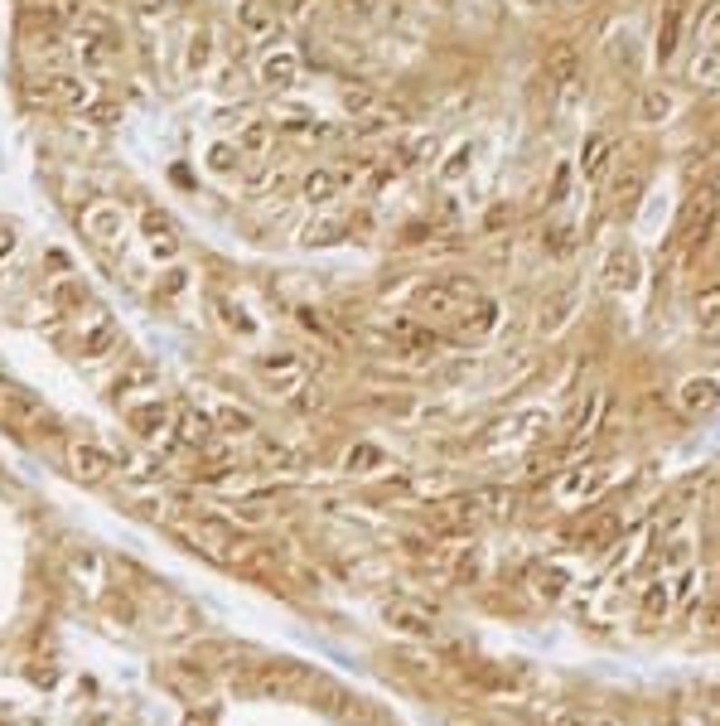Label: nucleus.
<instances>
[{"label":"nucleus","instance_id":"nucleus-1","mask_svg":"<svg viewBox=\"0 0 720 726\" xmlns=\"http://www.w3.org/2000/svg\"><path fill=\"white\" fill-rule=\"evenodd\" d=\"M610 480H614L610 465H571V470L556 480V499H561L566 509L590 504V499H600L604 490H610Z\"/></svg>","mask_w":720,"mask_h":726},{"label":"nucleus","instance_id":"nucleus-2","mask_svg":"<svg viewBox=\"0 0 720 726\" xmlns=\"http://www.w3.org/2000/svg\"><path fill=\"white\" fill-rule=\"evenodd\" d=\"M715 214H720V199H715V189H696V199L687 204V214H682V243H687V253H696V247L711 243V233H715Z\"/></svg>","mask_w":720,"mask_h":726},{"label":"nucleus","instance_id":"nucleus-3","mask_svg":"<svg viewBox=\"0 0 720 726\" xmlns=\"http://www.w3.org/2000/svg\"><path fill=\"white\" fill-rule=\"evenodd\" d=\"M82 233H88L97 247H107V253H121V243H126V214H121L117 204H88V208H82Z\"/></svg>","mask_w":720,"mask_h":726},{"label":"nucleus","instance_id":"nucleus-4","mask_svg":"<svg viewBox=\"0 0 720 726\" xmlns=\"http://www.w3.org/2000/svg\"><path fill=\"white\" fill-rule=\"evenodd\" d=\"M257 378L276 393H295V387H305V358L290 354V349H271V354L257 358Z\"/></svg>","mask_w":720,"mask_h":726},{"label":"nucleus","instance_id":"nucleus-5","mask_svg":"<svg viewBox=\"0 0 720 726\" xmlns=\"http://www.w3.org/2000/svg\"><path fill=\"white\" fill-rule=\"evenodd\" d=\"M639 282H643L639 253H633V247H614V253L604 257V291H610V296H629Z\"/></svg>","mask_w":720,"mask_h":726},{"label":"nucleus","instance_id":"nucleus-6","mask_svg":"<svg viewBox=\"0 0 720 726\" xmlns=\"http://www.w3.org/2000/svg\"><path fill=\"white\" fill-rule=\"evenodd\" d=\"M68 465H73L78 480H107L111 470H117V455L102 451V445H92V441H68Z\"/></svg>","mask_w":720,"mask_h":726},{"label":"nucleus","instance_id":"nucleus-7","mask_svg":"<svg viewBox=\"0 0 720 726\" xmlns=\"http://www.w3.org/2000/svg\"><path fill=\"white\" fill-rule=\"evenodd\" d=\"M300 78V53L295 49H266L261 63H257V82L261 88H290V82Z\"/></svg>","mask_w":720,"mask_h":726},{"label":"nucleus","instance_id":"nucleus-8","mask_svg":"<svg viewBox=\"0 0 720 726\" xmlns=\"http://www.w3.org/2000/svg\"><path fill=\"white\" fill-rule=\"evenodd\" d=\"M383 616H387V625H392L397 635H412V639H431V635H435L431 610H426V606H412V600H392Z\"/></svg>","mask_w":720,"mask_h":726},{"label":"nucleus","instance_id":"nucleus-9","mask_svg":"<svg viewBox=\"0 0 720 726\" xmlns=\"http://www.w3.org/2000/svg\"><path fill=\"white\" fill-rule=\"evenodd\" d=\"M49 92H53V102H59L63 111H88L97 102V88L88 78H73V73H53L49 78Z\"/></svg>","mask_w":720,"mask_h":726},{"label":"nucleus","instance_id":"nucleus-10","mask_svg":"<svg viewBox=\"0 0 720 726\" xmlns=\"http://www.w3.org/2000/svg\"><path fill=\"white\" fill-rule=\"evenodd\" d=\"M677 402H682L687 416H706V412L720 407V383L715 378H687L677 387Z\"/></svg>","mask_w":720,"mask_h":726},{"label":"nucleus","instance_id":"nucleus-11","mask_svg":"<svg viewBox=\"0 0 720 726\" xmlns=\"http://www.w3.org/2000/svg\"><path fill=\"white\" fill-rule=\"evenodd\" d=\"M237 30L247 39H271L276 34V10L266 0H237Z\"/></svg>","mask_w":720,"mask_h":726},{"label":"nucleus","instance_id":"nucleus-12","mask_svg":"<svg viewBox=\"0 0 720 726\" xmlns=\"http://www.w3.org/2000/svg\"><path fill=\"white\" fill-rule=\"evenodd\" d=\"M682 20H687V0H668L658 20V63H668L677 44H682Z\"/></svg>","mask_w":720,"mask_h":726},{"label":"nucleus","instance_id":"nucleus-13","mask_svg":"<svg viewBox=\"0 0 720 726\" xmlns=\"http://www.w3.org/2000/svg\"><path fill=\"white\" fill-rule=\"evenodd\" d=\"M604 393H585L581 402L571 407V416H566V436L571 441H585V436H595V426L604 422Z\"/></svg>","mask_w":720,"mask_h":726},{"label":"nucleus","instance_id":"nucleus-14","mask_svg":"<svg viewBox=\"0 0 720 726\" xmlns=\"http://www.w3.org/2000/svg\"><path fill=\"white\" fill-rule=\"evenodd\" d=\"M691 320H696L701 334L720 339V282H706L696 291V301H691Z\"/></svg>","mask_w":720,"mask_h":726},{"label":"nucleus","instance_id":"nucleus-15","mask_svg":"<svg viewBox=\"0 0 720 726\" xmlns=\"http://www.w3.org/2000/svg\"><path fill=\"white\" fill-rule=\"evenodd\" d=\"M493 325H498V301H488V296H478L459 310V334H469V339H484Z\"/></svg>","mask_w":720,"mask_h":726},{"label":"nucleus","instance_id":"nucleus-16","mask_svg":"<svg viewBox=\"0 0 720 726\" xmlns=\"http://www.w3.org/2000/svg\"><path fill=\"white\" fill-rule=\"evenodd\" d=\"M575 73H581V49L571 44V39H561V44H552V53H546V78L556 82H571Z\"/></svg>","mask_w":720,"mask_h":726},{"label":"nucleus","instance_id":"nucleus-17","mask_svg":"<svg viewBox=\"0 0 720 726\" xmlns=\"http://www.w3.org/2000/svg\"><path fill=\"white\" fill-rule=\"evenodd\" d=\"M338 189H344V179H338V170H329V165H319V170H305V179H300V194H305L309 204H329Z\"/></svg>","mask_w":720,"mask_h":726},{"label":"nucleus","instance_id":"nucleus-18","mask_svg":"<svg viewBox=\"0 0 720 726\" xmlns=\"http://www.w3.org/2000/svg\"><path fill=\"white\" fill-rule=\"evenodd\" d=\"M610 156H614V136H610V131H595V136L585 141V150H581V175H585V179H600L604 165H610Z\"/></svg>","mask_w":720,"mask_h":726},{"label":"nucleus","instance_id":"nucleus-19","mask_svg":"<svg viewBox=\"0 0 720 726\" xmlns=\"http://www.w3.org/2000/svg\"><path fill=\"white\" fill-rule=\"evenodd\" d=\"M383 465H387V451H383V445H373V441H353L348 455H344V470H348V474H373V470H383Z\"/></svg>","mask_w":720,"mask_h":726},{"label":"nucleus","instance_id":"nucleus-20","mask_svg":"<svg viewBox=\"0 0 720 726\" xmlns=\"http://www.w3.org/2000/svg\"><path fill=\"white\" fill-rule=\"evenodd\" d=\"M691 82H701V88H720V39H706L701 53L691 59Z\"/></svg>","mask_w":720,"mask_h":726},{"label":"nucleus","instance_id":"nucleus-21","mask_svg":"<svg viewBox=\"0 0 720 726\" xmlns=\"http://www.w3.org/2000/svg\"><path fill=\"white\" fill-rule=\"evenodd\" d=\"M175 431H179V441H185V445H208V436H213V416L185 407L175 416Z\"/></svg>","mask_w":720,"mask_h":726},{"label":"nucleus","instance_id":"nucleus-22","mask_svg":"<svg viewBox=\"0 0 720 726\" xmlns=\"http://www.w3.org/2000/svg\"><path fill=\"white\" fill-rule=\"evenodd\" d=\"M117 344H121V334H117V325H111V320L82 330V354H88V358H107Z\"/></svg>","mask_w":720,"mask_h":726},{"label":"nucleus","instance_id":"nucleus-23","mask_svg":"<svg viewBox=\"0 0 720 726\" xmlns=\"http://www.w3.org/2000/svg\"><path fill=\"white\" fill-rule=\"evenodd\" d=\"M131 426L140 431V436H160V431L169 426V407L165 402H140V407H131Z\"/></svg>","mask_w":720,"mask_h":726},{"label":"nucleus","instance_id":"nucleus-24","mask_svg":"<svg viewBox=\"0 0 720 726\" xmlns=\"http://www.w3.org/2000/svg\"><path fill=\"white\" fill-rule=\"evenodd\" d=\"M672 92L668 88H648L643 97H639V121H648V127H658V121H668L672 117Z\"/></svg>","mask_w":720,"mask_h":726},{"label":"nucleus","instance_id":"nucleus-25","mask_svg":"<svg viewBox=\"0 0 720 726\" xmlns=\"http://www.w3.org/2000/svg\"><path fill=\"white\" fill-rule=\"evenodd\" d=\"M643 185H648V179H643V170H624V175L614 179V208H619V214L639 208V199H643Z\"/></svg>","mask_w":720,"mask_h":726},{"label":"nucleus","instance_id":"nucleus-26","mask_svg":"<svg viewBox=\"0 0 720 726\" xmlns=\"http://www.w3.org/2000/svg\"><path fill=\"white\" fill-rule=\"evenodd\" d=\"M566 586H571V577L561 567H536L532 571V591L542 600H561V596H566Z\"/></svg>","mask_w":720,"mask_h":726},{"label":"nucleus","instance_id":"nucleus-27","mask_svg":"<svg viewBox=\"0 0 720 726\" xmlns=\"http://www.w3.org/2000/svg\"><path fill=\"white\" fill-rule=\"evenodd\" d=\"M208 63H213V30H194L189 53H185V68L199 78V73H208Z\"/></svg>","mask_w":720,"mask_h":726},{"label":"nucleus","instance_id":"nucleus-28","mask_svg":"<svg viewBox=\"0 0 720 726\" xmlns=\"http://www.w3.org/2000/svg\"><path fill=\"white\" fill-rule=\"evenodd\" d=\"M208 170H213V175H237V170H242V146L213 141V146H208Z\"/></svg>","mask_w":720,"mask_h":726},{"label":"nucleus","instance_id":"nucleus-29","mask_svg":"<svg viewBox=\"0 0 720 726\" xmlns=\"http://www.w3.org/2000/svg\"><path fill=\"white\" fill-rule=\"evenodd\" d=\"M527 726H619V721L590 717V712H542V717H532Z\"/></svg>","mask_w":720,"mask_h":726},{"label":"nucleus","instance_id":"nucleus-30","mask_svg":"<svg viewBox=\"0 0 720 726\" xmlns=\"http://www.w3.org/2000/svg\"><path fill=\"white\" fill-rule=\"evenodd\" d=\"M136 218H140V233H146L150 243H155V237H175V223H169V214H165V208L140 204V208H136Z\"/></svg>","mask_w":720,"mask_h":726},{"label":"nucleus","instance_id":"nucleus-31","mask_svg":"<svg viewBox=\"0 0 720 726\" xmlns=\"http://www.w3.org/2000/svg\"><path fill=\"white\" fill-rule=\"evenodd\" d=\"M213 426L223 431V436H251V426H257V422H251L242 407H218V412H213Z\"/></svg>","mask_w":720,"mask_h":726},{"label":"nucleus","instance_id":"nucleus-32","mask_svg":"<svg viewBox=\"0 0 720 726\" xmlns=\"http://www.w3.org/2000/svg\"><path fill=\"white\" fill-rule=\"evenodd\" d=\"M257 455L271 470H295V465H300V455H295L290 445H280V441H257Z\"/></svg>","mask_w":720,"mask_h":726},{"label":"nucleus","instance_id":"nucleus-33","mask_svg":"<svg viewBox=\"0 0 720 726\" xmlns=\"http://www.w3.org/2000/svg\"><path fill=\"white\" fill-rule=\"evenodd\" d=\"M431 150H435V136H416V141H406L397 150V160L402 165H421V160H431Z\"/></svg>","mask_w":720,"mask_h":726},{"label":"nucleus","instance_id":"nucleus-34","mask_svg":"<svg viewBox=\"0 0 720 726\" xmlns=\"http://www.w3.org/2000/svg\"><path fill=\"white\" fill-rule=\"evenodd\" d=\"M271 146V127H266V121H247V131H242V150H261Z\"/></svg>","mask_w":720,"mask_h":726},{"label":"nucleus","instance_id":"nucleus-35","mask_svg":"<svg viewBox=\"0 0 720 726\" xmlns=\"http://www.w3.org/2000/svg\"><path fill=\"white\" fill-rule=\"evenodd\" d=\"M344 237V223H315V228L305 233V243L309 247H324V243H338Z\"/></svg>","mask_w":720,"mask_h":726},{"label":"nucleus","instance_id":"nucleus-36","mask_svg":"<svg viewBox=\"0 0 720 726\" xmlns=\"http://www.w3.org/2000/svg\"><path fill=\"white\" fill-rule=\"evenodd\" d=\"M88 121H92V127H117V121H121V107H117V102H92V107H88Z\"/></svg>","mask_w":720,"mask_h":726},{"label":"nucleus","instance_id":"nucleus-37","mask_svg":"<svg viewBox=\"0 0 720 726\" xmlns=\"http://www.w3.org/2000/svg\"><path fill=\"white\" fill-rule=\"evenodd\" d=\"M464 170H469V146H459V150H450V160L441 165V179L450 185V179H459Z\"/></svg>","mask_w":720,"mask_h":726},{"label":"nucleus","instance_id":"nucleus-38","mask_svg":"<svg viewBox=\"0 0 720 726\" xmlns=\"http://www.w3.org/2000/svg\"><path fill=\"white\" fill-rule=\"evenodd\" d=\"M59 305H88V286H82V282H63L59 286Z\"/></svg>","mask_w":720,"mask_h":726},{"label":"nucleus","instance_id":"nucleus-39","mask_svg":"<svg viewBox=\"0 0 720 726\" xmlns=\"http://www.w3.org/2000/svg\"><path fill=\"white\" fill-rule=\"evenodd\" d=\"M344 107H348V111H368V107H373V92H368V88H344Z\"/></svg>","mask_w":720,"mask_h":726},{"label":"nucleus","instance_id":"nucleus-40","mask_svg":"<svg viewBox=\"0 0 720 726\" xmlns=\"http://www.w3.org/2000/svg\"><path fill=\"white\" fill-rule=\"evenodd\" d=\"M701 30H706V39H720V0L711 10H706V20H701Z\"/></svg>","mask_w":720,"mask_h":726},{"label":"nucleus","instance_id":"nucleus-41","mask_svg":"<svg viewBox=\"0 0 720 726\" xmlns=\"http://www.w3.org/2000/svg\"><path fill=\"white\" fill-rule=\"evenodd\" d=\"M566 185H571V165H561V170H556V185H552V199H556V204L566 199Z\"/></svg>","mask_w":720,"mask_h":726},{"label":"nucleus","instance_id":"nucleus-42","mask_svg":"<svg viewBox=\"0 0 720 726\" xmlns=\"http://www.w3.org/2000/svg\"><path fill=\"white\" fill-rule=\"evenodd\" d=\"M223 320H228L232 330H242V334L251 330V320H247V315H237V305H223Z\"/></svg>","mask_w":720,"mask_h":726},{"label":"nucleus","instance_id":"nucleus-43","mask_svg":"<svg viewBox=\"0 0 720 726\" xmlns=\"http://www.w3.org/2000/svg\"><path fill=\"white\" fill-rule=\"evenodd\" d=\"M136 5H140V15H165L175 0H136Z\"/></svg>","mask_w":720,"mask_h":726},{"label":"nucleus","instance_id":"nucleus-44","mask_svg":"<svg viewBox=\"0 0 720 726\" xmlns=\"http://www.w3.org/2000/svg\"><path fill=\"white\" fill-rule=\"evenodd\" d=\"M10 253H15V233H10V228H0V262H5Z\"/></svg>","mask_w":720,"mask_h":726},{"label":"nucleus","instance_id":"nucleus-45","mask_svg":"<svg viewBox=\"0 0 720 726\" xmlns=\"http://www.w3.org/2000/svg\"><path fill=\"white\" fill-rule=\"evenodd\" d=\"M552 247H556V253H566V247H571V228H552Z\"/></svg>","mask_w":720,"mask_h":726},{"label":"nucleus","instance_id":"nucleus-46","mask_svg":"<svg viewBox=\"0 0 720 726\" xmlns=\"http://www.w3.org/2000/svg\"><path fill=\"white\" fill-rule=\"evenodd\" d=\"M715 199H720V179H715Z\"/></svg>","mask_w":720,"mask_h":726},{"label":"nucleus","instance_id":"nucleus-47","mask_svg":"<svg viewBox=\"0 0 720 726\" xmlns=\"http://www.w3.org/2000/svg\"><path fill=\"white\" fill-rule=\"evenodd\" d=\"M295 5H305V0H295Z\"/></svg>","mask_w":720,"mask_h":726},{"label":"nucleus","instance_id":"nucleus-48","mask_svg":"<svg viewBox=\"0 0 720 726\" xmlns=\"http://www.w3.org/2000/svg\"><path fill=\"white\" fill-rule=\"evenodd\" d=\"M493 5H498V0H493Z\"/></svg>","mask_w":720,"mask_h":726}]
</instances>
